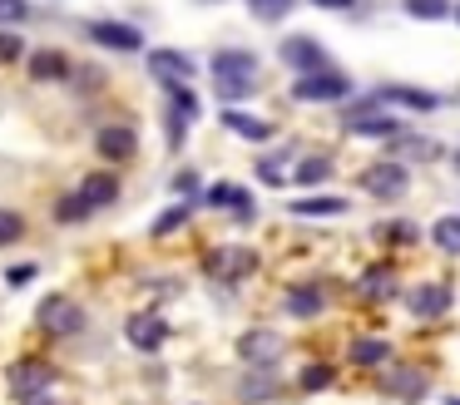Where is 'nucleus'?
Returning <instances> with one entry per match:
<instances>
[{
	"mask_svg": "<svg viewBox=\"0 0 460 405\" xmlns=\"http://www.w3.org/2000/svg\"><path fill=\"white\" fill-rule=\"evenodd\" d=\"M278 59L288 69H297V75H317V69H332L327 59V45H322L317 35H288L278 45Z\"/></svg>",
	"mask_w": 460,
	"mask_h": 405,
	"instance_id": "nucleus-8",
	"label": "nucleus"
},
{
	"mask_svg": "<svg viewBox=\"0 0 460 405\" xmlns=\"http://www.w3.org/2000/svg\"><path fill=\"white\" fill-rule=\"evenodd\" d=\"M351 94H357V84H351V75H341V69H317V75L292 79V99H297V104H347Z\"/></svg>",
	"mask_w": 460,
	"mask_h": 405,
	"instance_id": "nucleus-3",
	"label": "nucleus"
},
{
	"mask_svg": "<svg viewBox=\"0 0 460 405\" xmlns=\"http://www.w3.org/2000/svg\"><path fill=\"white\" fill-rule=\"evenodd\" d=\"M31 15H35L31 0H0V25H5V30H11V25H25Z\"/></svg>",
	"mask_w": 460,
	"mask_h": 405,
	"instance_id": "nucleus-39",
	"label": "nucleus"
},
{
	"mask_svg": "<svg viewBox=\"0 0 460 405\" xmlns=\"http://www.w3.org/2000/svg\"><path fill=\"white\" fill-rule=\"evenodd\" d=\"M173 193H179V198H183V203H189V198H193V193H199V173H193V168H183V173H179V178H173Z\"/></svg>",
	"mask_w": 460,
	"mask_h": 405,
	"instance_id": "nucleus-41",
	"label": "nucleus"
},
{
	"mask_svg": "<svg viewBox=\"0 0 460 405\" xmlns=\"http://www.w3.org/2000/svg\"><path fill=\"white\" fill-rule=\"evenodd\" d=\"M90 203H84V198L80 193H60V198H55V223H60V227H80V223H90Z\"/></svg>",
	"mask_w": 460,
	"mask_h": 405,
	"instance_id": "nucleus-28",
	"label": "nucleus"
},
{
	"mask_svg": "<svg viewBox=\"0 0 460 405\" xmlns=\"http://www.w3.org/2000/svg\"><path fill=\"white\" fill-rule=\"evenodd\" d=\"M446 405H460V395H450V401H446Z\"/></svg>",
	"mask_w": 460,
	"mask_h": 405,
	"instance_id": "nucleus-46",
	"label": "nucleus"
},
{
	"mask_svg": "<svg viewBox=\"0 0 460 405\" xmlns=\"http://www.w3.org/2000/svg\"><path fill=\"white\" fill-rule=\"evenodd\" d=\"M376 99H381V109H386V104H401V109H420V114L440 109V94H430V89H416V84H381Z\"/></svg>",
	"mask_w": 460,
	"mask_h": 405,
	"instance_id": "nucleus-18",
	"label": "nucleus"
},
{
	"mask_svg": "<svg viewBox=\"0 0 460 405\" xmlns=\"http://www.w3.org/2000/svg\"><path fill=\"white\" fill-rule=\"evenodd\" d=\"M5 282H11V286H25V282H35V262H15L11 272H5Z\"/></svg>",
	"mask_w": 460,
	"mask_h": 405,
	"instance_id": "nucleus-42",
	"label": "nucleus"
},
{
	"mask_svg": "<svg viewBox=\"0 0 460 405\" xmlns=\"http://www.w3.org/2000/svg\"><path fill=\"white\" fill-rule=\"evenodd\" d=\"M288 213H297V217H341V213H351V203L347 198H297Z\"/></svg>",
	"mask_w": 460,
	"mask_h": 405,
	"instance_id": "nucleus-27",
	"label": "nucleus"
},
{
	"mask_svg": "<svg viewBox=\"0 0 460 405\" xmlns=\"http://www.w3.org/2000/svg\"><path fill=\"white\" fill-rule=\"evenodd\" d=\"M21 405H65V401H55V395H35V401H21Z\"/></svg>",
	"mask_w": 460,
	"mask_h": 405,
	"instance_id": "nucleus-44",
	"label": "nucleus"
},
{
	"mask_svg": "<svg viewBox=\"0 0 460 405\" xmlns=\"http://www.w3.org/2000/svg\"><path fill=\"white\" fill-rule=\"evenodd\" d=\"M337 385V365H327V361H307L297 371V391L302 395H322V391H332Z\"/></svg>",
	"mask_w": 460,
	"mask_h": 405,
	"instance_id": "nucleus-26",
	"label": "nucleus"
},
{
	"mask_svg": "<svg viewBox=\"0 0 460 405\" xmlns=\"http://www.w3.org/2000/svg\"><path fill=\"white\" fill-rule=\"evenodd\" d=\"M278 391H282V385H278V371H248V375H243V385H238V395H243L248 405L278 401Z\"/></svg>",
	"mask_w": 460,
	"mask_h": 405,
	"instance_id": "nucleus-25",
	"label": "nucleus"
},
{
	"mask_svg": "<svg viewBox=\"0 0 460 405\" xmlns=\"http://www.w3.org/2000/svg\"><path fill=\"white\" fill-rule=\"evenodd\" d=\"M169 336L173 331H169V321H164L159 312H134L129 321H124V341H129L134 351H144V356H154Z\"/></svg>",
	"mask_w": 460,
	"mask_h": 405,
	"instance_id": "nucleus-10",
	"label": "nucleus"
},
{
	"mask_svg": "<svg viewBox=\"0 0 460 405\" xmlns=\"http://www.w3.org/2000/svg\"><path fill=\"white\" fill-rule=\"evenodd\" d=\"M94 154L104 158V163H129L134 154H139V134H134L129 124H110L94 134Z\"/></svg>",
	"mask_w": 460,
	"mask_h": 405,
	"instance_id": "nucleus-12",
	"label": "nucleus"
},
{
	"mask_svg": "<svg viewBox=\"0 0 460 405\" xmlns=\"http://www.w3.org/2000/svg\"><path fill=\"white\" fill-rule=\"evenodd\" d=\"M258 267L262 262H258V252H252V247H213V252H208V277H213V282H223V286L248 282Z\"/></svg>",
	"mask_w": 460,
	"mask_h": 405,
	"instance_id": "nucleus-7",
	"label": "nucleus"
},
{
	"mask_svg": "<svg viewBox=\"0 0 460 405\" xmlns=\"http://www.w3.org/2000/svg\"><path fill=\"white\" fill-rule=\"evenodd\" d=\"M203 198H208V207H228L238 223H252V213H258V207H252V193L238 183H213Z\"/></svg>",
	"mask_w": 460,
	"mask_h": 405,
	"instance_id": "nucleus-19",
	"label": "nucleus"
},
{
	"mask_svg": "<svg viewBox=\"0 0 460 405\" xmlns=\"http://www.w3.org/2000/svg\"><path fill=\"white\" fill-rule=\"evenodd\" d=\"M450 163H456V173H460V148H456V158H450Z\"/></svg>",
	"mask_w": 460,
	"mask_h": 405,
	"instance_id": "nucleus-45",
	"label": "nucleus"
},
{
	"mask_svg": "<svg viewBox=\"0 0 460 405\" xmlns=\"http://www.w3.org/2000/svg\"><path fill=\"white\" fill-rule=\"evenodd\" d=\"M213 84H218V99L223 104H243V99H252L258 94V79H213Z\"/></svg>",
	"mask_w": 460,
	"mask_h": 405,
	"instance_id": "nucleus-35",
	"label": "nucleus"
},
{
	"mask_svg": "<svg viewBox=\"0 0 460 405\" xmlns=\"http://www.w3.org/2000/svg\"><path fill=\"white\" fill-rule=\"evenodd\" d=\"M406 15L430 25V20H450V15H456V5H450V0H406Z\"/></svg>",
	"mask_w": 460,
	"mask_h": 405,
	"instance_id": "nucleus-33",
	"label": "nucleus"
},
{
	"mask_svg": "<svg viewBox=\"0 0 460 405\" xmlns=\"http://www.w3.org/2000/svg\"><path fill=\"white\" fill-rule=\"evenodd\" d=\"M361 188H367L371 198H381V203H401V198L411 193V168L396 163V158H381V163H371L367 173H361Z\"/></svg>",
	"mask_w": 460,
	"mask_h": 405,
	"instance_id": "nucleus-6",
	"label": "nucleus"
},
{
	"mask_svg": "<svg viewBox=\"0 0 460 405\" xmlns=\"http://www.w3.org/2000/svg\"><path fill=\"white\" fill-rule=\"evenodd\" d=\"M35 326H40L45 336H80V331H90V312H84L75 296H65V292H50V296H40V306H35Z\"/></svg>",
	"mask_w": 460,
	"mask_h": 405,
	"instance_id": "nucleus-2",
	"label": "nucleus"
},
{
	"mask_svg": "<svg viewBox=\"0 0 460 405\" xmlns=\"http://www.w3.org/2000/svg\"><path fill=\"white\" fill-rule=\"evenodd\" d=\"M450 20H456V25H460V5H456V15H450Z\"/></svg>",
	"mask_w": 460,
	"mask_h": 405,
	"instance_id": "nucleus-47",
	"label": "nucleus"
},
{
	"mask_svg": "<svg viewBox=\"0 0 460 405\" xmlns=\"http://www.w3.org/2000/svg\"><path fill=\"white\" fill-rule=\"evenodd\" d=\"M347 365H357V371H386L391 365V341L386 336H351Z\"/></svg>",
	"mask_w": 460,
	"mask_h": 405,
	"instance_id": "nucleus-15",
	"label": "nucleus"
},
{
	"mask_svg": "<svg viewBox=\"0 0 460 405\" xmlns=\"http://www.w3.org/2000/svg\"><path fill=\"white\" fill-rule=\"evenodd\" d=\"M21 55H25V40L15 30H0V65H15Z\"/></svg>",
	"mask_w": 460,
	"mask_h": 405,
	"instance_id": "nucleus-40",
	"label": "nucleus"
},
{
	"mask_svg": "<svg viewBox=\"0 0 460 405\" xmlns=\"http://www.w3.org/2000/svg\"><path fill=\"white\" fill-rule=\"evenodd\" d=\"M376 391L386 395V401L416 405L420 395L430 391V381H426V371H420V365H386V371H381V381H376Z\"/></svg>",
	"mask_w": 460,
	"mask_h": 405,
	"instance_id": "nucleus-9",
	"label": "nucleus"
},
{
	"mask_svg": "<svg viewBox=\"0 0 460 405\" xmlns=\"http://www.w3.org/2000/svg\"><path fill=\"white\" fill-rule=\"evenodd\" d=\"M149 75L159 79L164 89H169V84H193L199 65H193L189 55H179V49H154V55H149Z\"/></svg>",
	"mask_w": 460,
	"mask_h": 405,
	"instance_id": "nucleus-14",
	"label": "nucleus"
},
{
	"mask_svg": "<svg viewBox=\"0 0 460 405\" xmlns=\"http://www.w3.org/2000/svg\"><path fill=\"white\" fill-rule=\"evenodd\" d=\"M430 242H436L446 257H460V213L436 217V227H430Z\"/></svg>",
	"mask_w": 460,
	"mask_h": 405,
	"instance_id": "nucleus-29",
	"label": "nucleus"
},
{
	"mask_svg": "<svg viewBox=\"0 0 460 405\" xmlns=\"http://www.w3.org/2000/svg\"><path fill=\"white\" fill-rule=\"evenodd\" d=\"M396 292H401V282H396V267H391V262H376V267H367V272L357 277V296H361V302H391Z\"/></svg>",
	"mask_w": 460,
	"mask_h": 405,
	"instance_id": "nucleus-17",
	"label": "nucleus"
},
{
	"mask_svg": "<svg viewBox=\"0 0 460 405\" xmlns=\"http://www.w3.org/2000/svg\"><path fill=\"white\" fill-rule=\"evenodd\" d=\"M341 124H347V134L357 138H381V144H391V138L406 134V124H401L396 114H386L381 109V99H347V114H341Z\"/></svg>",
	"mask_w": 460,
	"mask_h": 405,
	"instance_id": "nucleus-1",
	"label": "nucleus"
},
{
	"mask_svg": "<svg viewBox=\"0 0 460 405\" xmlns=\"http://www.w3.org/2000/svg\"><path fill=\"white\" fill-rule=\"evenodd\" d=\"M223 128L238 134V138H248V144H268V138L278 134L268 119H252V114H243V109H223Z\"/></svg>",
	"mask_w": 460,
	"mask_h": 405,
	"instance_id": "nucleus-23",
	"label": "nucleus"
},
{
	"mask_svg": "<svg viewBox=\"0 0 460 405\" xmlns=\"http://www.w3.org/2000/svg\"><path fill=\"white\" fill-rule=\"evenodd\" d=\"M376 237H381L386 247H411V242L420 237V227H416V223H401V217H396V223H381Z\"/></svg>",
	"mask_w": 460,
	"mask_h": 405,
	"instance_id": "nucleus-34",
	"label": "nucleus"
},
{
	"mask_svg": "<svg viewBox=\"0 0 460 405\" xmlns=\"http://www.w3.org/2000/svg\"><path fill=\"white\" fill-rule=\"evenodd\" d=\"M292 5H297V0H248V10L258 20H268V25H272V20H282V15H292Z\"/></svg>",
	"mask_w": 460,
	"mask_h": 405,
	"instance_id": "nucleus-38",
	"label": "nucleus"
},
{
	"mask_svg": "<svg viewBox=\"0 0 460 405\" xmlns=\"http://www.w3.org/2000/svg\"><path fill=\"white\" fill-rule=\"evenodd\" d=\"M288 158H292V148H282V154L262 158V163H258V178H262L268 188H282V183H292V173H288Z\"/></svg>",
	"mask_w": 460,
	"mask_h": 405,
	"instance_id": "nucleus-32",
	"label": "nucleus"
},
{
	"mask_svg": "<svg viewBox=\"0 0 460 405\" xmlns=\"http://www.w3.org/2000/svg\"><path fill=\"white\" fill-rule=\"evenodd\" d=\"M25 237V213L21 207H0V247H15Z\"/></svg>",
	"mask_w": 460,
	"mask_h": 405,
	"instance_id": "nucleus-36",
	"label": "nucleus"
},
{
	"mask_svg": "<svg viewBox=\"0 0 460 405\" xmlns=\"http://www.w3.org/2000/svg\"><path fill=\"white\" fill-rule=\"evenodd\" d=\"M282 306H288V316H302V321H312V316H322V312H327V292H322L317 282L292 286V292L282 296Z\"/></svg>",
	"mask_w": 460,
	"mask_h": 405,
	"instance_id": "nucleus-22",
	"label": "nucleus"
},
{
	"mask_svg": "<svg viewBox=\"0 0 460 405\" xmlns=\"http://www.w3.org/2000/svg\"><path fill=\"white\" fill-rule=\"evenodd\" d=\"M332 178V158L327 154H302L297 163H292V183L297 188H322Z\"/></svg>",
	"mask_w": 460,
	"mask_h": 405,
	"instance_id": "nucleus-24",
	"label": "nucleus"
},
{
	"mask_svg": "<svg viewBox=\"0 0 460 405\" xmlns=\"http://www.w3.org/2000/svg\"><path fill=\"white\" fill-rule=\"evenodd\" d=\"M169 109L193 124V119H199V94H193V84H169Z\"/></svg>",
	"mask_w": 460,
	"mask_h": 405,
	"instance_id": "nucleus-37",
	"label": "nucleus"
},
{
	"mask_svg": "<svg viewBox=\"0 0 460 405\" xmlns=\"http://www.w3.org/2000/svg\"><path fill=\"white\" fill-rule=\"evenodd\" d=\"M233 351H238V361L248 365V371H278V361L288 356V341H282L272 326H248V331H238Z\"/></svg>",
	"mask_w": 460,
	"mask_h": 405,
	"instance_id": "nucleus-4",
	"label": "nucleus"
},
{
	"mask_svg": "<svg viewBox=\"0 0 460 405\" xmlns=\"http://www.w3.org/2000/svg\"><path fill=\"white\" fill-rule=\"evenodd\" d=\"M391 154H396V163H401V158H420V163H426V158H436L440 148L430 144V138H416V134L406 128L401 138H391Z\"/></svg>",
	"mask_w": 460,
	"mask_h": 405,
	"instance_id": "nucleus-30",
	"label": "nucleus"
},
{
	"mask_svg": "<svg viewBox=\"0 0 460 405\" xmlns=\"http://www.w3.org/2000/svg\"><path fill=\"white\" fill-rule=\"evenodd\" d=\"M450 306H456V296H450V286H440V282H420V286L406 292V312L416 316V321H440Z\"/></svg>",
	"mask_w": 460,
	"mask_h": 405,
	"instance_id": "nucleus-11",
	"label": "nucleus"
},
{
	"mask_svg": "<svg viewBox=\"0 0 460 405\" xmlns=\"http://www.w3.org/2000/svg\"><path fill=\"white\" fill-rule=\"evenodd\" d=\"M84 35H90L94 45L114 49V55H134V49H144V35L134 25H119V20H94V25H84Z\"/></svg>",
	"mask_w": 460,
	"mask_h": 405,
	"instance_id": "nucleus-13",
	"label": "nucleus"
},
{
	"mask_svg": "<svg viewBox=\"0 0 460 405\" xmlns=\"http://www.w3.org/2000/svg\"><path fill=\"white\" fill-rule=\"evenodd\" d=\"M258 55H248V49H223V55H213V79H258Z\"/></svg>",
	"mask_w": 460,
	"mask_h": 405,
	"instance_id": "nucleus-21",
	"label": "nucleus"
},
{
	"mask_svg": "<svg viewBox=\"0 0 460 405\" xmlns=\"http://www.w3.org/2000/svg\"><path fill=\"white\" fill-rule=\"evenodd\" d=\"M55 381H60V371H55L50 361H40V356H21V361L5 371V391L15 395V401H35V395H50Z\"/></svg>",
	"mask_w": 460,
	"mask_h": 405,
	"instance_id": "nucleus-5",
	"label": "nucleus"
},
{
	"mask_svg": "<svg viewBox=\"0 0 460 405\" xmlns=\"http://www.w3.org/2000/svg\"><path fill=\"white\" fill-rule=\"evenodd\" d=\"M75 193L90 203V213H104L110 203H119V173H84V183Z\"/></svg>",
	"mask_w": 460,
	"mask_h": 405,
	"instance_id": "nucleus-20",
	"label": "nucleus"
},
{
	"mask_svg": "<svg viewBox=\"0 0 460 405\" xmlns=\"http://www.w3.org/2000/svg\"><path fill=\"white\" fill-rule=\"evenodd\" d=\"M25 69H31L35 84H65V79L75 75V65H70L65 49H35V55L25 59Z\"/></svg>",
	"mask_w": 460,
	"mask_h": 405,
	"instance_id": "nucleus-16",
	"label": "nucleus"
},
{
	"mask_svg": "<svg viewBox=\"0 0 460 405\" xmlns=\"http://www.w3.org/2000/svg\"><path fill=\"white\" fill-rule=\"evenodd\" d=\"M189 217H193V203H169L159 217H154L149 233H154V237H169V233H179V227L189 223Z\"/></svg>",
	"mask_w": 460,
	"mask_h": 405,
	"instance_id": "nucleus-31",
	"label": "nucleus"
},
{
	"mask_svg": "<svg viewBox=\"0 0 460 405\" xmlns=\"http://www.w3.org/2000/svg\"><path fill=\"white\" fill-rule=\"evenodd\" d=\"M312 5H322V10H351L357 0H312Z\"/></svg>",
	"mask_w": 460,
	"mask_h": 405,
	"instance_id": "nucleus-43",
	"label": "nucleus"
}]
</instances>
